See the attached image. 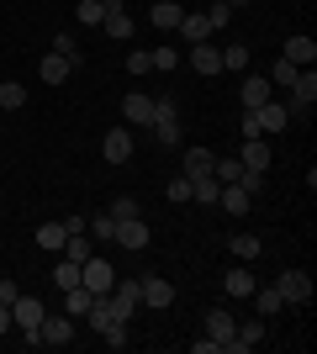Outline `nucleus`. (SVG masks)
Instances as JSON below:
<instances>
[{
  "mask_svg": "<svg viewBox=\"0 0 317 354\" xmlns=\"http://www.w3.org/2000/svg\"><path fill=\"white\" fill-rule=\"evenodd\" d=\"M32 339L64 349V344H75V317H69V312H43V323H37V333H32Z\"/></svg>",
  "mask_w": 317,
  "mask_h": 354,
  "instance_id": "obj_1",
  "label": "nucleus"
},
{
  "mask_svg": "<svg viewBox=\"0 0 317 354\" xmlns=\"http://www.w3.org/2000/svg\"><path fill=\"white\" fill-rule=\"evenodd\" d=\"M275 291H280L286 307H307V301H312V275H307V270H280Z\"/></svg>",
  "mask_w": 317,
  "mask_h": 354,
  "instance_id": "obj_2",
  "label": "nucleus"
},
{
  "mask_svg": "<svg viewBox=\"0 0 317 354\" xmlns=\"http://www.w3.org/2000/svg\"><path fill=\"white\" fill-rule=\"evenodd\" d=\"M43 301H37V296H16V301H11V323L16 328H21V339H27V344H37V339H32V333H37V323H43Z\"/></svg>",
  "mask_w": 317,
  "mask_h": 354,
  "instance_id": "obj_3",
  "label": "nucleus"
},
{
  "mask_svg": "<svg viewBox=\"0 0 317 354\" xmlns=\"http://www.w3.org/2000/svg\"><path fill=\"white\" fill-rule=\"evenodd\" d=\"M137 301H143V291H137V281H117L111 291H106V307H111V317L117 323H127L137 312Z\"/></svg>",
  "mask_w": 317,
  "mask_h": 354,
  "instance_id": "obj_4",
  "label": "nucleus"
},
{
  "mask_svg": "<svg viewBox=\"0 0 317 354\" xmlns=\"http://www.w3.org/2000/svg\"><path fill=\"white\" fill-rule=\"evenodd\" d=\"M79 286H85V291H95V296H106L111 291V286H117V270L106 265V259H85V265H79Z\"/></svg>",
  "mask_w": 317,
  "mask_h": 354,
  "instance_id": "obj_5",
  "label": "nucleus"
},
{
  "mask_svg": "<svg viewBox=\"0 0 317 354\" xmlns=\"http://www.w3.org/2000/svg\"><path fill=\"white\" fill-rule=\"evenodd\" d=\"M101 159L106 164H127L133 159V133H127V127H111V133L101 138Z\"/></svg>",
  "mask_w": 317,
  "mask_h": 354,
  "instance_id": "obj_6",
  "label": "nucleus"
},
{
  "mask_svg": "<svg viewBox=\"0 0 317 354\" xmlns=\"http://www.w3.org/2000/svg\"><path fill=\"white\" fill-rule=\"evenodd\" d=\"M148 222H143V217H127V222H117V243H122V249H133V254H143V249H148Z\"/></svg>",
  "mask_w": 317,
  "mask_h": 354,
  "instance_id": "obj_7",
  "label": "nucleus"
},
{
  "mask_svg": "<svg viewBox=\"0 0 317 354\" xmlns=\"http://www.w3.org/2000/svg\"><path fill=\"white\" fill-rule=\"evenodd\" d=\"M312 101H317V69H302L296 85H291V106L286 111H312Z\"/></svg>",
  "mask_w": 317,
  "mask_h": 354,
  "instance_id": "obj_8",
  "label": "nucleus"
},
{
  "mask_svg": "<svg viewBox=\"0 0 317 354\" xmlns=\"http://www.w3.org/2000/svg\"><path fill=\"white\" fill-rule=\"evenodd\" d=\"M122 117L133 122V127H153V95H143V90H133V95L122 101Z\"/></svg>",
  "mask_w": 317,
  "mask_h": 354,
  "instance_id": "obj_9",
  "label": "nucleus"
},
{
  "mask_svg": "<svg viewBox=\"0 0 317 354\" xmlns=\"http://www.w3.org/2000/svg\"><path fill=\"white\" fill-rule=\"evenodd\" d=\"M191 69L196 74H222V48L217 43H191Z\"/></svg>",
  "mask_w": 317,
  "mask_h": 354,
  "instance_id": "obj_10",
  "label": "nucleus"
},
{
  "mask_svg": "<svg viewBox=\"0 0 317 354\" xmlns=\"http://www.w3.org/2000/svg\"><path fill=\"white\" fill-rule=\"evenodd\" d=\"M254 122H259V133H280L291 122V111L280 101H265V106H254Z\"/></svg>",
  "mask_w": 317,
  "mask_h": 354,
  "instance_id": "obj_11",
  "label": "nucleus"
},
{
  "mask_svg": "<svg viewBox=\"0 0 317 354\" xmlns=\"http://www.w3.org/2000/svg\"><path fill=\"white\" fill-rule=\"evenodd\" d=\"M211 164H217V153H211V148H185V169H180V175H185V180H206Z\"/></svg>",
  "mask_w": 317,
  "mask_h": 354,
  "instance_id": "obj_12",
  "label": "nucleus"
},
{
  "mask_svg": "<svg viewBox=\"0 0 317 354\" xmlns=\"http://www.w3.org/2000/svg\"><path fill=\"white\" fill-rule=\"evenodd\" d=\"M137 291H143V301H148V307H159V312H164L169 301H175V286H169L164 275H148V281L137 286Z\"/></svg>",
  "mask_w": 317,
  "mask_h": 354,
  "instance_id": "obj_13",
  "label": "nucleus"
},
{
  "mask_svg": "<svg viewBox=\"0 0 317 354\" xmlns=\"http://www.w3.org/2000/svg\"><path fill=\"white\" fill-rule=\"evenodd\" d=\"M238 164H243V169H265V175H270V148H265V138H243Z\"/></svg>",
  "mask_w": 317,
  "mask_h": 354,
  "instance_id": "obj_14",
  "label": "nucleus"
},
{
  "mask_svg": "<svg viewBox=\"0 0 317 354\" xmlns=\"http://www.w3.org/2000/svg\"><path fill=\"white\" fill-rule=\"evenodd\" d=\"M217 207H222V212H233V217H243V212L254 207V196L243 191V185H222V191H217Z\"/></svg>",
  "mask_w": 317,
  "mask_h": 354,
  "instance_id": "obj_15",
  "label": "nucleus"
},
{
  "mask_svg": "<svg viewBox=\"0 0 317 354\" xmlns=\"http://www.w3.org/2000/svg\"><path fill=\"white\" fill-rule=\"evenodd\" d=\"M280 59H286V64H296V69H312V59H317V43H312V37H291Z\"/></svg>",
  "mask_w": 317,
  "mask_h": 354,
  "instance_id": "obj_16",
  "label": "nucleus"
},
{
  "mask_svg": "<svg viewBox=\"0 0 317 354\" xmlns=\"http://www.w3.org/2000/svg\"><path fill=\"white\" fill-rule=\"evenodd\" d=\"M180 16H185V6H180V0H159V6L148 11V21H153L159 32H169V27H180Z\"/></svg>",
  "mask_w": 317,
  "mask_h": 354,
  "instance_id": "obj_17",
  "label": "nucleus"
},
{
  "mask_svg": "<svg viewBox=\"0 0 317 354\" xmlns=\"http://www.w3.org/2000/svg\"><path fill=\"white\" fill-rule=\"evenodd\" d=\"M64 243H69V227H64V222H43V227H37V249L64 254Z\"/></svg>",
  "mask_w": 317,
  "mask_h": 354,
  "instance_id": "obj_18",
  "label": "nucleus"
},
{
  "mask_svg": "<svg viewBox=\"0 0 317 354\" xmlns=\"http://www.w3.org/2000/svg\"><path fill=\"white\" fill-rule=\"evenodd\" d=\"M180 37H185V43H211V21L196 16V11H185L180 16Z\"/></svg>",
  "mask_w": 317,
  "mask_h": 354,
  "instance_id": "obj_19",
  "label": "nucleus"
},
{
  "mask_svg": "<svg viewBox=\"0 0 317 354\" xmlns=\"http://www.w3.org/2000/svg\"><path fill=\"white\" fill-rule=\"evenodd\" d=\"M233 328H238V323H233V312H227V307H211V312H206V333H211L217 344L233 339Z\"/></svg>",
  "mask_w": 317,
  "mask_h": 354,
  "instance_id": "obj_20",
  "label": "nucleus"
},
{
  "mask_svg": "<svg viewBox=\"0 0 317 354\" xmlns=\"http://www.w3.org/2000/svg\"><path fill=\"white\" fill-rule=\"evenodd\" d=\"M69 74H75V64L64 59V53H48V59H43V80H48V85H64Z\"/></svg>",
  "mask_w": 317,
  "mask_h": 354,
  "instance_id": "obj_21",
  "label": "nucleus"
},
{
  "mask_svg": "<svg viewBox=\"0 0 317 354\" xmlns=\"http://www.w3.org/2000/svg\"><path fill=\"white\" fill-rule=\"evenodd\" d=\"M53 286H59V291H75V286H79V259L64 254L59 265H53Z\"/></svg>",
  "mask_w": 317,
  "mask_h": 354,
  "instance_id": "obj_22",
  "label": "nucleus"
},
{
  "mask_svg": "<svg viewBox=\"0 0 317 354\" xmlns=\"http://www.w3.org/2000/svg\"><path fill=\"white\" fill-rule=\"evenodd\" d=\"M222 291H227V296H249V291H254V275H249V265L227 270V275H222Z\"/></svg>",
  "mask_w": 317,
  "mask_h": 354,
  "instance_id": "obj_23",
  "label": "nucleus"
},
{
  "mask_svg": "<svg viewBox=\"0 0 317 354\" xmlns=\"http://www.w3.org/2000/svg\"><path fill=\"white\" fill-rule=\"evenodd\" d=\"M270 101V80H265V74H249V80H243V106H265Z\"/></svg>",
  "mask_w": 317,
  "mask_h": 354,
  "instance_id": "obj_24",
  "label": "nucleus"
},
{
  "mask_svg": "<svg viewBox=\"0 0 317 354\" xmlns=\"http://www.w3.org/2000/svg\"><path fill=\"white\" fill-rule=\"evenodd\" d=\"M90 301H95V291H85V286L64 291V312H69V317H85V312H90Z\"/></svg>",
  "mask_w": 317,
  "mask_h": 354,
  "instance_id": "obj_25",
  "label": "nucleus"
},
{
  "mask_svg": "<svg viewBox=\"0 0 317 354\" xmlns=\"http://www.w3.org/2000/svg\"><path fill=\"white\" fill-rule=\"evenodd\" d=\"M21 106H27V85L6 80V85H0V111H21Z\"/></svg>",
  "mask_w": 317,
  "mask_h": 354,
  "instance_id": "obj_26",
  "label": "nucleus"
},
{
  "mask_svg": "<svg viewBox=\"0 0 317 354\" xmlns=\"http://www.w3.org/2000/svg\"><path fill=\"white\" fill-rule=\"evenodd\" d=\"M227 254H238L243 265H249V259H259V238H254V233H238V238H227Z\"/></svg>",
  "mask_w": 317,
  "mask_h": 354,
  "instance_id": "obj_27",
  "label": "nucleus"
},
{
  "mask_svg": "<svg viewBox=\"0 0 317 354\" xmlns=\"http://www.w3.org/2000/svg\"><path fill=\"white\" fill-rule=\"evenodd\" d=\"M249 296H254V307H259V317H275V312L286 307V301H280V291H275V286H270V291H259V286H254V291H249Z\"/></svg>",
  "mask_w": 317,
  "mask_h": 354,
  "instance_id": "obj_28",
  "label": "nucleus"
},
{
  "mask_svg": "<svg viewBox=\"0 0 317 354\" xmlns=\"http://www.w3.org/2000/svg\"><path fill=\"white\" fill-rule=\"evenodd\" d=\"M75 16L85 21V27H101V21H106V0H79Z\"/></svg>",
  "mask_w": 317,
  "mask_h": 354,
  "instance_id": "obj_29",
  "label": "nucleus"
},
{
  "mask_svg": "<svg viewBox=\"0 0 317 354\" xmlns=\"http://www.w3.org/2000/svg\"><path fill=\"white\" fill-rule=\"evenodd\" d=\"M85 233H95V238H117V217H111V212H95V217H85Z\"/></svg>",
  "mask_w": 317,
  "mask_h": 354,
  "instance_id": "obj_30",
  "label": "nucleus"
},
{
  "mask_svg": "<svg viewBox=\"0 0 317 354\" xmlns=\"http://www.w3.org/2000/svg\"><path fill=\"white\" fill-rule=\"evenodd\" d=\"M153 138H159L164 148H175V143H180V117H164V122H153Z\"/></svg>",
  "mask_w": 317,
  "mask_h": 354,
  "instance_id": "obj_31",
  "label": "nucleus"
},
{
  "mask_svg": "<svg viewBox=\"0 0 317 354\" xmlns=\"http://www.w3.org/2000/svg\"><path fill=\"white\" fill-rule=\"evenodd\" d=\"M222 69H238L243 74V69H249V48H243V43H227L222 48Z\"/></svg>",
  "mask_w": 317,
  "mask_h": 354,
  "instance_id": "obj_32",
  "label": "nucleus"
},
{
  "mask_svg": "<svg viewBox=\"0 0 317 354\" xmlns=\"http://www.w3.org/2000/svg\"><path fill=\"white\" fill-rule=\"evenodd\" d=\"M64 254H69V259H79V265H85V259H90V238H85V233H69V243H64Z\"/></svg>",
  "mask_w": 317,
  "mask_h": 354,
  "instance_id": "obj_33",
  "label": "nucleus"
},
{
  "mask_svg": "<svg viewBox=\"0 0 317 354\" xmlns=\"http://www.w3.org/2000/svg\"><path fill=\"white\" fill-rule=\"evenodd\" d=\"M85 323H90L95 333H101V328L111 323V307H106V296H95V301H90V312H85Z\"/></svg>",
  "mask_w": 317,
  "mask_h": 354,
  "instance_id": "obj_34",
  "label": "nucleus"
},
{
  "mask_svg": "<svg viewBox=\"0 0 317 354\" xmlns=\"http://www.w3.org/2000/svg\"><path fill=\"white\" fill-rule=\"evenodd\" d=\"M206 21H211V32H222L227 21H233V6H227V0H211V11H206Z\"/></svg>",
  "mask_w": 317,
  "mask_h": 354,
  "instance_id": "obj_35",
  "label": "nucleus"
},
{
  "mask_svg": "<svg viewBox=\"0 0 317 354\" xmlns=\"http://www.w3.org/2000/svg\"><path fill=\"white\" fill-rule=\"evenodd\" d=\"M233 339H238L243 349H254V344L265 339V323H243V328H233Z\"/></svg>",
  "mask_w": 317,
  "mask_h": 354,
  "instance_id": "obj_36",
  "label": "nucleus"
},
{
  "mask_svg": "<svg viewBox=\"0 0 317 354\" xmlns=\"http://www.w3.org/2000/svg\"><path fill=\"white\" fill-rule=\"evenodd\" d=\"M101 339L111 344V349H127V323H117V317H111V323L101 328Z\"/></svg>",
  "mask_w": 317,
  "mask_h": 354,
  "instance_id": "obj_37",
  "label": "nucleus"
},
{
  "mask_svg": "<svg viewBox=\"0 0 317 354\" xmlns=\"http://www.w3.org/2000/svg\"><path fill=\"white\" fill-rule=\"evenodd\" d=\"M53 53H64V59H69V64L79 69V43L69 37V32H59V37H53Z\"/></svg>",
  "mask_w": 317,
  "mask_h": 354,
  "instance_id": "obj_38",
  "label": "nucleus"
},
{
  "mask_svg": "<svg viewBox=\"0 0 317 354\" xmlns=\"http://www.w3.org/2000/svg\"><path fill=\"white\" fill-rule=\"evenodd\" d=\"M296 74H302V69H296V64H286V59H275L270 80H275V85H296Z\"/></svg>",
  "mask_w": 317,
  "mask_h": 354,
  "instance_id": "obj_39",
  "label": "nucleus"
},
{
  "mask_svg": "<svg viewBox=\"0 0 317 354\" xmlns=\"http://www.w3.org/2000/svg\"><path fill=\"white\" fill-rule=\"evenodd\" d=\"M169 201H175V207H185V201H191V180H185V175L169 180Z\"/></svg>",
  "mask_w": 317,
  "mask_h": 354,
  "instance_id": "obj_40",
  "label": "nucleus"
},
{
  "mask_svg": "<svg viewBox=\"0 0 317 354\" xmlns=\"http://www.w3.org/2000/svg\"><path fill=\"white\" fill-rule=\"evenodd\" d=\"M148 59H153V69H159V74H169L175 64H180V59H175V48H153Z\"/></svg>",
  "mask_w": 317,
  "mask_h": 354,
  "instance_id": "obj_41",
  "label": "nucleus"
},
{
  "mask_svg": "<svg viewBox=\"0 0 317 354\" xmlns=\"http://www.w3.org/2000/svg\"><path fill=\"white\" fill-rule=\"evenodd\" d=\"M238 185H243L249 196H259V191H265V169H243V175H238Z\"/></svg>",
  "mask_w": 317,
  "mask_h": 354,
  "instance_id": "obj_42",
  "label": "nucleus"
},
{
  "mask_svg": "<svg viewBox=\"0 0 317 354\" xmlns=\"http://www.w3.org/2000/svg\"><path fill=\"white\" fill-rule=\"evenodd\" d=\"M111 217H117V222L137 217V201H133V196H117V201H111Z\"/></svg>",
  "mask_w": 317,
  "mask_h": 354,
  "instance_id": "obj_43",
  "label": "nucleus"
},
{
  "mask_svg": "<svg viewBox=\"0 0 317 354\" xmlns=\"http://www.w3.org/2000/svg\"><path fill=\"white\" fill-rule=\"evenodd\" d=\"M127 69H133L137 80H143V74H153V59L143 53V48H137V53H127Z\"/></svg>",
  "mask_w": 317,
  "mask_h": 354,
  "instance_id": "obj_44",
  "label": "nucleus"
},
{
  "mask_svg": "<svg viewBox=\"0 0 317 354\" xmlns=\"http://www.w3.org/2000/svg\"><path fill=\"white\" fill-rule=\"evenodd\" d=\"M16 296H21V291H16V281H0V307H11Z\"/></svg>",
  "mask_w": 317,
  "mask_h": 354,
  "instance_id": "obj_45",
  "label": "nucleus"
},
{
  "mask_svg": "<svg viewBox=\"0 0 317 354\" xmlns=\"http://www.w3.org/2000/svg\"><path fill=\"white\" fill-rule=\"evenodd\" d=\"M0 333H11V307H0Z\"/></svg>",
  "mask_w": 317,
  "mask_h": 354,
  "instance_id": "obj_46",
  "label": "nucleus"
}]
</instances>
